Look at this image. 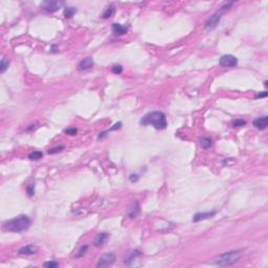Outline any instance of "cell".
Masks as SVG:
<instances>
[{
  "instance_id": "6da1fadb",
  "label": "cell",
  "mask_w": 268,
  "mask_h": 268,
  "mask_svg": "<svg viewBox=\"0 0 268 268\" xmlns=\"http://www.w3.org/2000/svg\"><path fill=\"white\" fill-rule=\"evenodd\" d=\"M31 224V219L25 215H20L16 218L8 220L3 224V231L11 232H21L30 227Z\"/></svg>"
},
{
  "instance_id": "7a4b0ae2",
  "label": "cell",
  "mask_w": 268,
  "mask_h": 268,
  "mask_svg": "<svg viewBox=\"0 0 268 268\" xmlns=\"http://www.w3.org/2000/svg\"><path fill=\"white\" fill-rule=\"evenodd\" d=\"M140 123L142 125H151L158 130H164L167 128V119H165V113L161 111H153V112L146 114L140 120Z\"/></svg>"
},
{
  "instance_id": "3957f363",
  "label": "cell",
  "mask_w": 268,
  "mask_h": 268,
  "mask_svg": "<svg viewBox=\"0 0 268 268\" xmlns=\"http://www.w3.org/2000/svg\"><path fill=\"white\" fill-rule=\"evenodd\" d=\"M243 256V250H232L229 253H225L220 254L214 261V264L218 266H229L237 263L241 257Z\"/></svg>"
},
{
  "instance_id": "277c9868",
  "label": "cell",
  "mask_w": 268,
  "mask_h": 268,
  "mask_svg": "<svg viewBox=\"0 0 268 268\" xmlns=\"http://www.w3.org/2000/svg\"><path fill=\"white\" fill-rule=\"evenodd\" d=\"M64 2L63 1H57V0H47L41 3V8L48 13H53L57 12L59 8H61Z\"/></svg>"
},
{
  "instance_id": "5b68a950",
  "label": "cell",
  "mask_w": 268,
  "mask_h": 268,
  "mask_svg": "<svg viewBox=\"0 0 268 268\" xmlns=\"http://www.w3.org/2000/svg\"><path fill=\"white\" fill-rule=\"evenodd\" d=\"M115 259H116V257L113 253L105 254L98 258L97 267H108V266L112 265V264L115 262Z\"/></svg>"
},
{
  "instance_id": "8992f818",
  "label": "cell",
  "mask_w": 268,
  "mask_h": 268,
  "mask_svg": "<svg viewBox=\"0 0 268 268\" xmlns=\"http://www.w3.org/2000/svg\"><path fill=\"white\" fill-rule=\"evenodd\" d=\"M219 64L222 67H235L238 64V59L235 56L224 55L219 60Z\"/></svg>"
},
{
  "instance_id": "52a82bcc",
  "label": "cell",
  "mask_w": 268,
  "mask_h": 268,
  "mask_svg": "<svg viewBox=\"0 0 268 268\" xmlns=\"http://www.w3.org/2000/svg\"><path fill=\"white\" fill-rule=\"evenodd\" d=\"M221 17H222V12H217L214 15L210 16V17L209 18V20H207L206 23H205L206 30H209V31L214 30V28L219 24L220 20H221Z\"/></svg>"
},
{
  "instance_id": "ba28073f",
  "label": "cell",
  "mask_w": 268,
  "mask_h": 268,
  "mask_svg": "<svg viewBox=\"0 0 268 268\" xmlns=\"http://www.w3.org/2000/svg\"><path fill=\"white\" fill-rule=\"evenodd\" d=\"M39 250L36 245H33V244H30V245H26V246H23L19 249L18 254H22V256H31V254H36L37 251Z\"/></svg>"
},
{
  "instance_id": "9c48e42d",
  "label": "cell",
  "mask_w": 268,
  "mask_h": 268,
  "mask_svg": "<svg viewBox=\"0 0 268 268\" xmlns=\"http://www.w3.org/2000/svg\"><path fill=\"white\" fill-rule=\"evenodd\" d=\"M217 210L214 209L212 212H203V213H197L193 218L194 222H199L201 220H205V219H209L216 215Z\"/></svg>"
},
{
  "instance_id": "30bf717a",
  "label": "cell",
  "mask_w": 268,
  "mask_h": 268,
  "mask_svg": "<svg viewBox=\"0 0 268 268\" xmlns=\"http://www.w3.org/2000/svg\"><path fill=\"white\" fill-rule=\"evenodd\" d=\"M93 65H94V62H93V60H92V58H86L84 60H82V61L79 63L78 69L80 70V71H83V70H88V69L92 68Z\"/></svg>"
},
{
  "instance_id": "8fae6325",
  "label": "cell",
  "mask_w": 268,
  "mask_h": 268,
  "mask_svg": "<svg viewBox=\"0 0 268 268\" xmlns=\"http://www.w3.org/2000/svg\"><path fill=\"white\" fill-rule=\"evenodd\" d=\"M253 124L257 129H260V130L266 129L267 125H268V116L264 115L262 117H258V119H256L254 120Z\"/></svg>"
},
{
  "instance_id": "7c38bea8",
  "label": "cell",
  "mask_w": 268,
  "mask_h": 268,
  "mask_svg": "<svg viewBox=\"0 0 268 268\" xmlns=\"http://www.w3.org/2000/svg\"><path fill=\"white\" fill-rule=\"evenodd\" d=\"M107 239H108V234H107V232H101V234H98L97 237H95V239H94V245L97 247L103 246V245L106 243Z\"/></svg>"
},
{
  "instance_id": "4fadbf2b",
  "label": "cell",
  "mask_w": 268,
  "mask_h": 268,
  "mask_svg": "<svg viewBox=\"0 0 268 268\" xmlns=\"http://www.w3.org/2000/svg\"><path fill=\"white\" fill-rule=\"evenodd\" d=\"M128 31V28L126 26H124L122 24H119V23H114L112 24V31L117 36H122V35H125Z\"/></svg>"
},
{
  "instance_id": "5bb4252c",
  "label": "cell",
  "mask_w": 268,
  "mask_h": 268,
  "mask_svg": "<svg viewBox=\"0 0 268 268\" xmlns=\"http://www.w3.org/2000/svg\"><path fill=\"white\" fill-rule=\"evenodd\" d=\"M199 143L201 146V148L203 149H209V147H212L213 142H212V139L209 137H201L199 139Z\"/></svg>"
},
{
  "instance_id": "9a60e30c",
  "label": "cell",
  "mask_w": 268,
  "mask_h": 268,
  "mask_svg": "<svg viewBox=\"0 0 268 268\" xmlns=\"http://www.w3.org/2000/svg\"><path fill=\"white\" fill-rule=\"evenodd\" d=\"M138 214H139V204L136 201V202L132 205L131 209H130L128 215H129L130 218H135V217L138 215Z\"/></svg>"
},
{
  "instance_id": "2e32d148",
  "label": "cell",
  "mask_w": 268,
  "mask_h": 268,
  "mask_svg": "<svg viewBox=\"0 0 268 268\" xmlns=\"http://www.w3.org/2000/svg\"><path fill=\"white\" fill-rule=\"evenodd\" d=\"M139 254H140V253H139L138 250H132V251H130L128 256L125 258V264H128V265H129V264L131 263L132 261L135 259L137 256H139Z\"/></svg>"
},
{
  "instance_id": "e0dca14e",
  "label": "cell",
  "mask_w": 268,
  "mask_h": 268,
  "mask_svg": "<svg viewBox=\"0 0 268 268\" xmlns=\"http://www.w3.org/2000/svg\"><path fill=\"white\" fill-rule=\"evenodd\" d=\"M75 13H76L75 8H73V6H66L64 8V13H63V14H64L66 18H71Z\"/></svg>"
},
{
  "instance_id": "ac0fdd59",
  "label": "cell",
  "mask_w": 268,
  "mask_h": 268,
  "mask_svg": "<svg viewBox=\"0 0 268 268\" xmlns=\"http://www.w3.org/2000/svg\"><path fill=\"white\" fill-rule=\"evenodd\" d=\"M43 157V153L40 152V151H33L31 153L28 154V158L31 160H39Z\"/></svg>"
},
{
  "instance_id": "d6986e66",
  "label": "cell",
  "mask_w": 268,
  "mask_h": 268,
  "mask_svg": "<svg viewBox=\"0 0 268 268\" xmlns=\"http://www.w3.org/2000/svg\"><path fill=\"white\" fill-rule=\"evenodd\" d=\"M9 65V60H8L6 58H3L1 60V63H0V72L3 73L8 69V67Z\"/></svg>"
},
{
  "instance_id": "ffe728a7",
  "label": "cell",
  "mask_w": 268,
  "mask_h": 268,
  "mask_svg": "<svg viewBox=\"0 0 268 268\" xmlns=\"http://www.w3.org/2000/svg\"><path fill=\"white\" fill-rule=\"evenodd\" d=\"M113 13H114V6L113 5H111V6H109V8H108L106 11L104 12V14H103V18H105V19H107V18H110L111 16L113 15Z\"/></svg>"
},
{
  "instance_id": "44dd1931",
  "label": "cell",
  "mask_w": 268,
  "mask_h": 268,
  "mask_svg": "<svg viewBox=\"0 0 268 268\" xmlns=\"http://www.w3.org/2000/svg\"><path fill=\"white\" fill-rule=\"evenodd\" d=\"M88 250V245H85V246H82L81 248L79 249L78 253L75 254V258H82L84 254L87 253Z\"/></svg>"
},
{
  "instance_id": "7402d4cb",
  "label": "cell",
  "mask_w": 268,
  "mask_h": 268,
  "mask_svg": "<svg viewBox=\"0 0 268 268\" xmlns=\"http://www.w3.org/2000/svg\"><path fill=\"white\" fill-rule=\"evenodd\" d=\"M26 191H27V195L31 197L35 194V186L34 183H30L26 187Z\"/></svg>"
},
{
  "instance_id": "603a6c76",
  "label": "cell",
  "mask_w": 268,
  "mask_h": 268,
  "mask_svg": "<svg viewBox=\"0 0 268 268\" xmlns=\"http://www.w3.org/2000/svg\"><path fill=\"white\" fill-rule=\"evenodd\" d=\"M43 265L44 267H47V268H56L59 266V264L57 262H53V261H49V262H45Z\"/></svg>"
},
{
  "instance_id": "cb8c5ba5",
  "label": "cell",
  "mask_w": 268,
  "mask_h": 268,
  "mask_svg": "<svg viewBox=\"0 0 268 268\" xmlns=\"http://www.w3.org/2000/svg\"><path fill=\"white\" fill-rule=\"evenodd\" d=\"M232 125H234V127H242V126L246 125V122L243 120H235Z\"/></svg>"
},
{
  "instance_id": "d4e9b609",
  "label": "cell",
  "mask_w": 268,
  "mask_h": 268,
  "mask_svg": "<svg viewBox=\"0 0 268 268\" xmlns=\"http://www.w3.org/2000/svg\"><path fill=\"white\" fill-rule=\"evenodd\" d=\"M122 71H123V67L120 65H114L112 67V72L113 73H117V75H119V73H120Z\"/></svg>"
},
{
  "instance_id": "484cf974",
  "label": "cell",
  "mask_w": 268,
  "mask_h": 268,
  "mask_svg": "<svg viewBox=\"0 0 268 268\" xmlns=\"http://www.w3.org/2000/svg\"><path fill=\"white\" fill-rule=\"evenodd\" d=\"M76 132H78L76 128H68V129L65 130V133L68 134V135H75Z\"/></svg>"
},
{
  "instance_id": "4316f807",
  "label": "cell",
  "mask_w": 268,
  "mask_h": 268,
  "mask_svg": "<svg viewBox=\"0 0 268 268\" xmlns=\"http://www.w3.org/2000/svg\"><path fill=\"white\" fill-rule=\"evenodd\" d=\"M64 149V147H57V148H53V149H50L49 151H48V153L49 154H55V153H58V152H60L61 151V150H63Z\"/></svg>"
},
{
  "instance_id": "83f0119b",
  "label": "cell",
  "mask_w": 268,
  "mask_h": 268,
  "mask_svg": "<svg viewBox=\"0 0 268 268\" xmlns=\"http://www.w3.org/2000/svg\"><path fill=\"white\" fill-rule=\"evenodd\" d=\"M267 97V91H263L262 93H258L256 95V98H266Z\"/></svg>"
},
{
  "instance_id": "f1b7e54d",
  "label": "cell",
  "mask_w": 268,
  "mask_h": 268,
  "mask_svg": "<svg viewBox=\"0 0 268 268\" xmlns=\"http://www.w3.org/2000/svg\"><path fill=\"white\" fill-rule=\"evenodd\" d=\"M120 127H122V123L120 122V123H116L115 125H114L113 127H111V128H110V130H111V131H112V130H116V129H120Z\"/></svg>"
},
{
  "instance_id": "f546056e",
  "label": "cell",
  "mask_w": 268,
  "mask_h": 268,
  "mask_svg": "<svg viewBox=\"0 0 268 268\" xmlns=\"http://www.w3.org/2000/svg\"><path fill=\"white\" fill-rule=\"evenodd\" d=\"M138 175H134V174H132V175H130V180L132 181V182H134V181H137L138 180Z\"/></svg>"
}]
</instances>
